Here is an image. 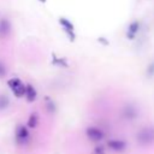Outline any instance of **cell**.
<instances>
[{
    "instance_id": "cell-1",
    "label": "cell",
    "mask_w": 154,
    "mask_h": 154,
    "mask_svg": "<svg viewBox=\"0 0 154 154\" xmlns=\"http://www.w3.org/2000/svg\"><path fill=\"white\" fill-rule=\"evenodd\" d=\"M137 141L141 144H150L154 143V129L144 128L137 134Z\"/></svg>"
},
{
    "instance_id": "cell-2",
    "label": "cell",
    "mask_w": 154,
    "mask_h": 154,
    "mask_svg": "<svg viewBox=\"0 0 154 154\" xmlns=\"http://www.w3.org/2000/svg\"><path fill=\"white\" fill-rule=\"evenodd\" d=\"M8 87L11 88V90L13 91V94L17 97H22L25 94V85L23 84V82L19 78H11L7 82Z\"/></svg>"
},
{
    "instance_id": "cell-3",
    "label": "cell",
    "mask_w": 154,
    "mask_h": 154,
    "mask_svg": "<svg viewBox=\"0 0 154 154\" xmlns=\"http://www.w3.org/2000/svg\"><path fill=\"white\" fill-rule=\"evenodd\" d=\"M30 138V135H29V130L24 126V125H19L17 129H16V141L17 143L19 144H25Z\"/></svg>"
},
{
    "instance_id": "cell-4",
    "label": "cell",
    "mask_w": 154,
    "mask_h": 154,
    "mask_svg": "<svg viewBox=\"0 0 154 154\" xmlns=\"http://www.w3.org/2000/svg\"><path fill=\"white\" fill-rule=\"evenodd\" d=\"M85 135L90 140V141H94V142H97V141H101L103 138V132L97 129V128H88L85 130Z\"/></svg>"
},
{
    "instance_id": "cell-5",
    "label": "cell",
    "mask_w": 154,
    "mask_h": 154,
    "mask_svg": "<svg viewBox=\"0 0 154 154\" xmlns=\"http://www.w3.org/2000/svg\"><path fill=\"white\" fill-rule=\"evenodd\" d=\"M107 147L113 152H123L126 148V143L122 140H109L107 142Z\"/></svg>"
},
{
    "instance_id": "cell-6",
    "label": "cell",
    "mask_w": 154,
    "mask_h": 154,
    "mask_svg": "<svg viewBox=\"0 0 154 154\" xmlns=\"http://www.w3.org/2000/svg\"><path fill=\"white\" fill-rule=\"evenodd\" d=\"M138 28H140V24H138L137 20L131 22V23L129 24L128 30H126V37H128L129 40H134L135 36H136V34H137V31H138Z\"/></svg>"
},
{
    "instance_id": "cell-7",
    "label": "cell",
    "mask_w": 154,
    "mask_h": 154,
    "mask_svg": "<svg viewBox=\"0 0 154 154\" xmlns=\"http://www.w3.org/2000/svg\"><path fill=\"white\" fill-rule=\"evenodd\" d=\"M11 32V24L7 19H1L0 20V36L5 37Z\"/></svg>"
},
{
    "instance_id": "cell-8",
    "label": "cell",
    "mask_w": 154,
    "mask_h": 154,
    "mask_svg": "<svg viewBox=\"0 0 154 154\" xmlns=\"http://www.w3.org/2000/svg\"><path fill=\"white\" fill-rule=\"evenodd\" d=\"M24 96L26 97V100L29 102H32L36 99V90H35V88L31 84L25 85V94H24Z\"/></svg>"
},
{
    "instance_id": "cell-9",
    "label": "cell",
    "mask_w": 154,
    "mask_h": 154,
    "mask_svg": "<svg viewBox=\"0 0 154 154\" xmlns=\"http://www.w3.org/2000/svg\"><path fill=\"white\" fill-rule=\"evenodd\" d=\"M37 123H38V116H37V113L34 112V113L30 114V117L28 119V126L30 129H34V128H36Z\"/></svg>"
},
{
    "instance_id": "cell-10",
    "label": "cell",
    "mask_w": 154,
    "mask_h": 154,
    "mask_svg": "<svg viewBox=\"0 0 154 154\" xmlns=\"http://www.w3.org/2000/svg\"><path fill=\"white\" fill-rule=\"evenodd\" d=\"M8 103H10V100L7 96L5 95H0V111H4L8 107Z\"/></svg>"
},
{
    "instance_id": "cell-11",
    "label": "cell",
    "mask_w": 154,
    "mask_h": 154,
    "mask_svg": "<svg viewBox=\"0 0 154 154\" xmlns=\"http://www.w3.org/2000/svg\"><path fill=\"white\" fill-rule=\"evenodd\" d=\"M124 116L126 119H132L134 117H136V111L132 107H126L124 109Z\"/></svg>"
},
{
    "instance_id": "cell-12",
    "label": "cell",
    "mask_w": 154,
    "mask_h": 154,
    "mask_svg": "<svg viewBox=\"0 0 154 154\" xmlns=\"http://www.w3.org/2000/svg\"><path fill=\"white\" fill-rule=\"evenodd\" d=\"M59 23L61 24V26L64 29H70V30H73V25L70 20H67L66 18H59Z\"/></svg>"
},
{
    "instance_id": "cell-13",
    "label": "cell",
    "mask_w": 154,
    "mask_h": 154,
    "mask_svg": "<svg viewBox=\"0 0 154 154\" xmlns=\"http://www.w3.org/2000/svg\"><path fill=\"white\" fill-rule=\"evenodd\" d=\"M47 101H46V105H47V109L49 111V112H54V109H55V107H54V103H53V101L52 100H49V99H46Z\"/></svg>"
},
{
    "instance_id": "cell-14",
    "label": "cell",
    "mask_w": 154,
    "mask_h": 154,
    "mask_svg": "<svg viewBox=\"0 0 154 154\" xmlns=\"http://www.w3.org/2000/svg\"><path fill=\"white\" fill-rule=\"evenodd\" d=\"M65 30V32L67 34V36L70 37V41H75V34H73V30H70V29H64Z\"/></svg>"
},
{
    "instance_id": "cell-15",
    "label": "cell",
    "mask_w": 154,
    "mask_h": 154,
    "mask_svg": "<svg viewBox=\"0 0 154 154\" xmlns=\"http://www.w3.org/2000/svg\"><path fill=\"white\" fill-rule=\"evenodd\" d=\"M91 154H105V149H103V147L99 146V147H96V148L93 150Z\"/></svg>"
},
{
    "instance_id": "cell-16",
    "label": "cell",
    "mask_w": 154,
    "mask_h": 154,
    "mask_svg": "<svg viewBox=\"0 0 154 154\" xmlns=\"http://www.w3.org/2000/svg\"><path fill=\"white\" fill-rule=\"evenodd\" d=\"M6 75V67H5V65L0 61V77H4Z\"/></svg>"
},
{
    "instance_id": "cell-17",
    "label": "cell",
    "mask_w": 154,
    "mask_h": 154,
    "mask_svg": "<svg viewBox=\"0 0 154 154\" xmlns=\"http://www.w3.org/2000/svg\"><path fill=\"white\" fill-rule=\"evenodd\" d=\"M97 40H99L100 42H103L102 45H108V41H107V40H105V38H102V37H100V38H97Z\"/></svg>"
},
{
    "instance_id": "cell-18",
    "label": "cell",
    "mask_w": 154,
    "mask_h": 154,
    "mask_svg": "<svg viewBox=\"0 0 154 154\" xmlns=\"http://www.w3.org/2000/svg\"><path fill=\"white\" fill-rule=\"evenodd\" d=\"M38 1H41V2H46V0H38Z\"/></svg>"
}]
</instances>
